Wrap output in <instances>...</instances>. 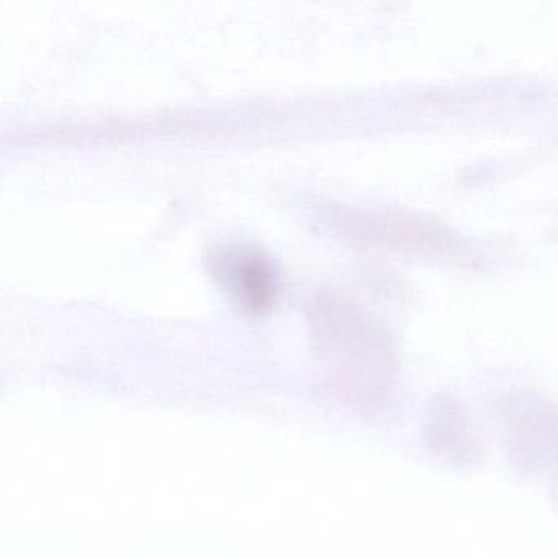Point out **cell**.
Returning <instances> with one entry per match:
<instances>
[{"instance_id": "6da1fadb", "label": "cell", "mask_w": 558, "mask_h": 558, "mask_svg": "<svg viewBox=\"0 0 558 558\" xmlns=\"http://www.w3.org/2000/svg\"><path fill=\"white\" fill-rule=\"evenodd\" d=\"M313 338L338 378L359 403H378L397 375L398 357L388 329L362 306L338 296H322L310 312Z\"/></svg>"}, {"instance_id": "7a4b0ae2", "label": "cell", "mask_w": 558, "mask_h": 558, "mask_svg": "<svg viewBox=\"0 0 558 558\" xmlns=\"http://www.w3.org/2000/svg\"><path fill=\"white\" fill-rule=\"evenodd\" d=\"M499 416L515 463L558 483V411L542 400L514 398L505 401Z\"/></svg>"}, {"instance_id": "3957f363", "label": "cell", "mask_w": 558, "mask_h": 558, "mask_svg": "<svg viewBox=\"0 0 558 558\" xmlns=\"http://www.w3.org/2000/svg\"><path fill=\"white\" fill-rule=\"evenodd\" d=\"M211 274L234 302L260 315L272 308L277 299L276 267L266 253L240 243L215 246L208 256Z\"/></svg>"}, {"instance_id": "277c9868", "label": "cell", "mask_w": 558, "mask_h": 558, "mask_svg": "<svg viewBox=\"0 0 558 558\" xmlns=\"http://www.w3.org/2000/svg\"><path fill=\"white\" fill-rule=\"evenodd\" d=\"M424 437L430 450L457 462H470L478 456V442L462 408L446 398L430 407Z\"/></svg>"}]
</instances>
